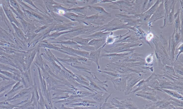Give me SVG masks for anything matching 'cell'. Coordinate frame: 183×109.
<instances>
[{
  "instance_id": "21",
  "label": "cell",
  "mask_w": 183,
  "mask_h": 109,
  "mask_svg": "<svg viewBox=\"0 0 183 109\" xmlns=\"http://www.w3.org/2000/svg\"><path fill=\"white\" fill-rule=\"evenodd\" d=\"M177 50H179V54L178 55H177L176 58V60H175V61H174V62L177 61V59H178L180 54L183 53V42H182L181 44H180L179 47L177 49Z\"/></svg>"
},
{
  "instance_id": "25",
  "label": "cell",
  "mask_w": 183,
  "mask_h": 109,
  "mask_svg": "<svg viewBox=\"0 0 183 109\" xmlns=\"http://www.w3.org/2000/svg\"><path fill=\"white\" fill-rule=\"evenodd\" d=\"M5 68L7 69L8 68H7V67H5L4 66L0 64V69H4Z\"/></svg>"
},
{
  "instance_id": "4",
  "label": "cell",
  "mask_w": 183,
  "mask_h": 109,
  "mask_svg": "<svg viewBox=\"0 0 183 109\" xmlns=\"http://www.w3.org/2000/svg\"><path fill=\"white\" fill-rule=\"evenodd\" d=\"M142 44L140 43L137 42L130 43H119L116 44V46L114 48L110 49L109 51L111 52L116 54L126 51L133 52L135 49H132L133 47L141 46Z\"/></svg>"
},
{
  "instance_id": "12",
  "label": "cell",
  "mask_w": 183,
  "mask_h": 109,
  "mask_svg": "<svg viewBox=\"0 0 183 109\" xmlns=\"http://www.w3.org/2000/svg\"><path fill=\"white\" fill-rule=\"evenodd\" d=\"M162 92L166 93L170 97L178 99V100H183V96L180 93L174 90L166 89H161Z\"/></svg>"
},
{
  "instance_id": "1",
  "label": "cell",
  "mask_w": 183,
  "mask_h": 109,
  "mask_svg": "<svg viewBox=\"0 0 183 109\" xmlns=\"http://www.w3.org/2000/svg\"><path fill=\"white\" fill-rule=\"evenodd\" d=\"M157 80L159 82L160 87L161 88L174 90L183 96V82H175L169 79L163 75L156 74Z\"/></svg>"
},
{
  "instance_id": "7",
  "label": "cell",
  "mask_w": 183,
  "mask_h": 109,
  "mask_svg": "<svg viewBox=\"0 0 183 109\" xmlns=\"http://www.w3.org/2000/svg\"><path fill=\"white\" fill-rule=\"evenodd\" d=\"M144 84L147 87L162 92V88L160 87L159 82L157 80L155 73H153L147 79L144 80Z\"/></svg>"
},
{
  "instance_id": "6",
  "label": "cell",
  "mask_w": 183,
  "mask_h": 109,
  "mask_svg": "<svg viewBox=\"0 0 183 109\" xmlns=\"http://www.w3.org/2000/svg\"><path fill=\"white\" fill-rule=\"evenodd\" d=\"M164 1H161V3L158 6L155 12L152 16L149 21L148 24L151 26L152 23L154 22L157 20L164 17L165 15V10H164Z\"/></svg>"
},
{
  "instance_id": "17",
  "label": "cell",
  "mask_w": 183,
  "mask_h": 109,
  "mask_svg": "<svg viewBox=\"0 0 183 109\" xmlns=\"http://www.w3.org/2000/svg\"><path fill=\"white\" fill-rule=\"evenodd\" d=\"M102 109H118L117 108L112 105L111 103L104 102L103 104L102 107L100 108Z\"/></svg>"
},
{
  "instance_id": "10",
  "label": "cell",
  "mask_w": 183,
  "mask_h": 109,
  "mask_svg": "<svg viewBox=\"0 0 183 109\" xmlns=\"http://www.w3.org/2000/svg\"><path fill=\"white\" fill-rule=\"evenodd\" d=\"M155 106V109H163L168 107L171 104V102L168 97L158 100L154 103Z\"/></svg>"
},
{
  "instance_id": "2",
  "label": "cell",
  "mask_w": 183,
  "mask_h": 109,
  "mask_svg": "<svg viewBox=\"0 0 183 109\" xmlns=\"http://www.w3.org/2000/svg\"><path fill=\"white\" fill-rule=\"evenodd\" d=\"M134 94L137 97L142 98L151 102H155L162 99L157 95L156 90L147 86L142 90L137 92Z\"/></svg>"
},
{
  "instance_id": "16",
  "label": "cell",
  "mask_w": 183,
  "mask_h": 109,
  "mask_svg": "<svg viewBox=\"0 0 183 109\" xmlns=\"http://www.w3.org/2000/svg\"><path fill=\"white\" fill-rule=\"evenodd\" d=\"M11 24H12L13 27L15 32L16 33L17 35L19 37V38L23 40L25 39V38L24 34H23L22 32L21 31V30L18 28L16 26L14 25V24H13V23H11Z\"/></svg>"
},
{
  "instance_id": "27",
  "label": "cell",
  "mask_w": 183,
  "mask_h": 109,
  "mask_svg": "<svg viewBox=\"0 0 183 109\" xmlns=\"http://www.w3.org/2000/svg\"><path fill=\"white\" fill-rule=\"evenodd\" d=\"M3 45V43L1 42L0 41V46Z\"/></svg>"
},
{
  "instance_id": "19",
  "label": "cell",
  "mask_w": 183,
  "mask_h": 109,
  "mask_svg": "<svg viewBox=\"0 0 183 109\" xmlns=\"http://www.w3.org/2000/svg\"><path fill=\"white\" fill-rule=\"evenodd\" d=\"M10 4L13 8L15 9L18 12H20V9L19 5L17 3V1H9Z\"/></svg>"
},
{
  "instance_id": "23",
  "label": "cell",
  "mask_w": 183,
  "mask_h": 109,
  "mask_svg": "<svg viewBox=\"0 0 183 109\" xmlns=\"http://www.w3.org/2000/svg\"><path fill=\"white\" fill-rule=\"evenodd\" d=\"M154 35L152 33L150 32L148 34H147L146 36V40L148 41H150V40H152L154 38Z\"/></svg>"
},
{
  "instance_id": "14",
  "label": "cell",
  "mask_w": 183,
  "mask_h": 109,
  "mask_svg": "<svg viewBox=\"0 0 183 109\" xmlns=\"http://www.w3.org/2000/svg\"><path fill=\"white\" fill-rule=\"evenodd\" d=\"M169 100L171 102V104L175 107H183V101L182 100H178L174 98L169 96L168 97Z\"/></svg>"
},
{
  "instance_id": "8",
  "label": "cell",
  "mask_w": 183,
  "mask_h": 109,
  "mask_svg": "<svg viewBox=\"0 0 183 109\" xmlns=\"http://www.w3.org/2000/svg\"><path fill=\"white\" fill-rule=\"evenodd\" d=\"M121 109H139L131 98H127L121 101Z\"/></svg>"
},
{
  "instance_id": "26",
  "label": "cell",
  "mask_w": 183,
  "mask_h": 109,
  "mask_svg": "<svg viewBox=\"0 0 183 109\" xmlns=\"http://www.w3.org/2000/svg\"><path fill=\"white\" fill-rule=\"evenodd\" d=\"M59 12L60 14H63L64 13V11H63L62 10H60L59 11Z\"/></svg>"
},
{
  "instance_id": "15",
  "label": "cell",
  "mask_w": 183,
  "mask_h": 109,
  "mask_svg": "<svg viewBox=\"0 0 183 109\" xmlns=\"http://www.w3.org/2000/svg\"><path fill=\"white\" fill-rule=\"evenodd\" d=\"M4 11H5V13L7 16L8 17V18L9 19V20L11 22H14L15 24H17V25L18 26L19 25V24L18 22L16 20L15 17H14L12 13H11V11L9 10L8 8L7 7H4Z\"/></svg>"
},
{
  "instance_id": "24",
  "label": "cell",
  "mask_w": 183,
  "mask_h": 109,
  "mask_svg": "<svg viewBox=\"0 0 183 109\" xmlns=\"http://www.w3.org/2000/svg\"><path fill=\"white\" fill-rule=\"evenodd\" d=\"M174 106L172 105V104H170L169 106H168V107L166 108H165L163 109H174L173 108V107Z\"/></svg>"
},
{
  "instance_id": "3",
  "label": "cell",
  "mask_w": 183,
  "mask_h": 109,
  "mask_svg": "<svg viewBox=\"0 0 183 109\" xmlns=\"http://www.w3.org/2000/svg\"><path fill=\"white\" fill-rule=\"evenodd\" d=\"M143 76L141 74L136 73H132L130 74L127 79V85L124 94L127 96L131 94L132 90L134 88L136 84L142 80Z\"/></svg>"
},
{
  "instance_id": "13",
  "label": "cell",
  "mask_w": 183,
  "mask_h": 109,
  "mask_svg": "<svg viewBox=\"0 0 183 109\" xmlns=\"http://www.w3.org/2000/svg\"><path fill=\"white\" fill-rule=\"evenodd\" d=\"M183 60L181 61L175 62L173 63V66L174 67V69L176 74H178L183 75Z\"/></svg>"
},
{
  "instance_id": "18",
  "label": "cell",
  "mask_w": 183,
  "mask_h": 109,
  "mask_svg": "<svg viewBox=\"0 0 183 109\" xmlns=\"http://www.w3.org/2000/svg\"><path fill=\"white\" fill-rule=\"evenodd\" d=\"M121 35L118 36L114 37L112 35L108 36L107 38V44H112L114 42L115 39L117 38H120Z\"/></svg>"
},
{
  "instance_id": "5",
  "label": "cell",
  "mask_w": 183,
  "mask_h": 109,
  "mask_svg": "<svg viewBox=\"0 0 183 109\" xmlns=\"http://www.w3.org/2000/svg\"><path fill=\"white\" fill-rule=\"evenodd\" d=\"M127 77H120L114 79L107 78V80L112 82L114 88L118 91L124 92L125 91L127 85Z\"/></svg>"
},
{
  "instance_id": "20",
  "label": "cell",
  "mask_w": 183,
  "mask_h": 109,
  "mask_svg": "<svg viewBox=\"0 0 183 109\" xmlns=\"http://www.w3.org/2000/svg\"><path fill=\"white\" fill-rule=\"evenodd\" d=\"M153 53L151 54L150 55H148L147 57H146L145 59L146 63L147 64L150 65V63H151L153 61Z\"/></svg>"
},
{
  "instance_id": "22",
  "label": "cell",
  "mask_w": 183,
  "mask_h": 109,
  "mask_svg": "<svg viewBox=\"0 0 183 109\" xmlns=\"http://www.w3.org/2000/svg\"><path fill=\"white\" fill-rule=\"evenodd\" d=\"M144 107V109H155V105L154 104H148L143 106Z\"/></svg>"
},
{
  "instance_id": "9",
  "label": "cell",
  "mask_w": 183,
  "mask_h": 109,
  "mask_svg": "<svg viewBox=\"0 0 183 109\" xmlns=\"http://www.w3.org/2000/svg\"><path fill=\"white\" fill-rule=\"evenodd\" d=\"M172 1H164V5L165 10V15L164 17V25L160 27L161 29L164 28L166 27L168 24V19L169 14L170 7H171Z\"/></svg>"
},
{
  "instance_id": "11",
  "label": "cell",
  "mask_w": 183,
  "mask_h": 109,
  "mask_svg": "<svg viewBox=\"0 0 183 109\" xmlns=\"http://www.w3.org/2000/svg\"><path fill=\"white\" fill-rule=\"evenodd\" d=\"M177 1H172L170 7L169 14L168 19L167 25H171L172 24L174 21V9Z\"/></svg>"
}]
</instances>
